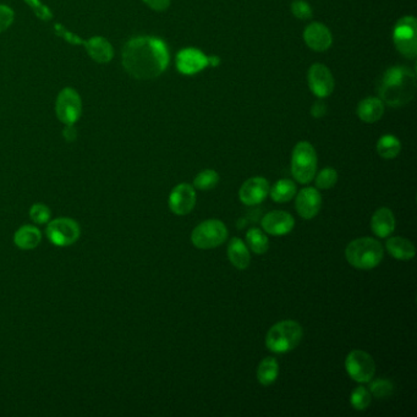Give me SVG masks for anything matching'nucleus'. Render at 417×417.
I'll use <instances>...</instances> for the list:
<instances>
[{
	"mask_svg": "<svg viewBox=\"0 0 417 417\" xmlns=\"http://www.w3.org/2000/svg\"><path fill=\"white\" fill-rule=\"evenodd\" d=\"M291 13L296 19L303 20V21L311 19L313 15L311 5L306 3L305 0H294L291 4Z\"/></svg>",
	"mask_w": 417,
	"mask_h": 417,
	"instance_id": "nucleus-32",
	"label": "nucleus"
},
{
	"mask_svg": "<svg viewBox=\"0 0 417 417\" xmlns=\"http://www.w3.org/2000/svg\"><path fill=\"white\" fill-rule=\"evenodd\" d=\"M15 20L14 10L8 5H0V34L9 29Z\"/></svg>",
	"mask_w": 417,
	"mask_h": 417,
	"instance_id": "nucleus-35",
	"label": "nucleus"
},
{
	"mask_svg": "<svg viewBox=\"0 0 417 417\" xmlns=\"http://www.w3.org/2000/svg\"><path fill=\"white\" fill-rule=\"evenodd\" d=\"M227 239V229L218 219L204 220L194 227L191 234V241L201 250L218 247Z\"/></svg>",
	"mask_w": 417,
	"mask_h": 417,
	"instance_id": "nucleus-6",
	"label": "nucleus"
},
{
	"mask_svg": "<svg viewBox=\"0 0 417 417\" xmlns=\"http://www.w3.org/2000/svg\"><path fill=\"white\" fill-rule=\"evenodd\" d=\"M279 375V364L274 357H265L257 370V380L262 385H270L274 383Z\"/></svg>",
	"mask_w": 417,
	"mask_h": 417,
	"instance_id": "nucleus-24",
	"label": "nucleus"
},
{
	"mask_svg": "<svg viewBox=\"0 0 417 417\" xmlns=\"http://www.w3.org/2000/svg\"><path fill=\"white\" fill-rule=\"evenodd\" d=\"M82 46L91 59L98 64H108L113 60L114 48L107 38L95 36L84 41Z\"/></svg>",
	"mask_w": 417,
	"mask_h": 417,
	"instance_id": "nucleus-18",
	"label": "nucleus"
},
{
	"mask_svg": "<svg viewBox=\"0 0 417 417\" xmlns=\"http://www.w3.org/2000/svg\"><path fill=\"white\" fill-rule=\"evenodd\" d=\"M378 92L384 105L393 108L408 105L416 93V75L406 67H390L380 80Z\"/></svg>",
	"mask_w": 417,
	"mask_h": 417,
	"instance_id": "nucleus-2",
	"label": "nucleus"
},
{
	"mask_svg": "<svg viewBox=\"0 0 417 417\" xmlns=\"http://www.w3.org/2000/svg\"><path fill=\"white\" fill-rule=\"evenodd\" d=\"M219 62H220V60H219L218 57H216V55H213V57H208V65H212V67H217Z\"/></svg>",
	"mask_w": 417,
	"mask_h": 417,
	"instance_id": "nucleus-40",
	"label": "nucleus"
},
{
	"mask_svg": "<svg viewBox=\"0 0 417 417\" xmlns=\"http://www.w3.org/2000/svg\"><path fill=\"white\" fill-rule=\"evenodd\" d=\"M402 150V145L398 138L393 135H384L377 143V152L384 159H393L398 157Z\"/></svg>",
	"mask_w": 417,
	"mask_h": 417,
	"instance_id": "nucleus-26",
	"label": "nucleus"
},
{
	"mask_svg": "<svg viewBox=\"0 0 417 417\" xmlns=\"http://www.w3.org/2000/svg\"><path fill=\"white\" fill-rule=\"evenodd\" d=\"M261 224L265 232L273 237H283L294 229L295 219L288 212L274 211L265 214Z\"/></svg>",
	"mask_w": 417,
	"mask_h": 417,
	"instance_id": "nucleus-15",
	"label": "nucleus"
},
{
	"mask_svg": "<svg viewBox=\"0 0 417 417\" xmlns=\"http://www.w3.org/2000/svg\"><path fill=\"white\" fill-rule=\"evenodd\" d=\"M393 41L400 54L413 59L417 54L416 20L405 16L399 20L393 31Z\"/></svg>",
	"mask_w": 417,
	"mask_h": 417,
	"instance_id": "nucleus-8",
	"label": "nucleus"
},
{
	"mask_svg": "<svg viewBox=\"0 0 417 417\" xmlns=\"http://www.w3.org/2000/svg\"><path fill=\"white\" fill-rule=\"evenodd\" d=\"M207 67L208 57L199 49L186 48L176 55V67L184 75H194Z\"/></svg>",
	"mask_w": 417,
	"mask_h": 417,
	"instance_id": "nucleus-14",
	"label": "nucleus"
},
{
	"mask_svg": "<svg viewBox=\"0 0 417 417\" xmlns=\"http://www.w3.org/2000/svg\"><path fill=\"white\" fill-rule=\"evenodd\" d=\"M321 206H322V197L317 189L315 187H305L301 190L295 202L296 211L300 217L303 219L315 218L319 213Z\"/></svg>",
	"mask_w": 417,
	"mask_h": 417,
	"instance_id": "nucleus-16",
	"label": "nucleus"
},
{
	"mask_svg": "<svg viewBox=\"0 0 417 417\" xmlns=\"http://www.w3.org/2000/svg\"><path fill=\"white\" fill-rule=\"evenodd\" d=\"M143 1L147 5L148 8L158 13L166 11L171 6V0H143Z\"/></svg>",
	"mask_w": 417,
	"mask_h": 417,
	"instance_id": "nucleus-37",
	"label": "nucleus"
},
{
	"mask_svg": "<svg viewBox=\"0 0 417 417\" xmlns=\"http://www.w3.org/2000/svg\"><path fill=\"white\" fill-rule=\"evenodd\" d=\"M303 39L315 52H326L332 46L333 37L327 26L319 22L308 25L303 32Z\"/></svg>",
	"mask_w": 417,
	"mask_h": 417,
	"instance_id": "nucleus-17",
	"label": "nucleus"
},
{
	"mask_svg": "<svg viewBox=\"0 0 417 417\" xmlns=\"http://www.w3.org/2000/svg\"><path fill=\"white\" fill-rule=\"evenodd\" d=\"M25 3L29 5V9L34 11L38 19L42 21H49L53 19L52 10L49 9L47 5L43 4L41 0H25Z\"/></svg>",
	"mask_w": 417,
	"mask_h": 417,
	"instance_id": "nucleus-33",
	"label": "nucleus"
},
{
	"mask_svg": "<svg viewBox=\"0 0 417 417\" xmlns=\"http://www.w3.org/2000/svg\"><path fill=\"white\" fill-rule=\"evenodd\" d=\"M371 227L376 237H388L395 229V217L393 212L387 207H382L376 211L371 219Z\"/></svg>",
	"mask_w": 417,
	"mask_h": 417,
	"instance_id": "nucleus-19",
	"label": "nucleus"
},
{
	"mask_svg": "<svg viewBox=\"0 0 417 417\" xmlns=\"http://www.w3.org/2000/svg\"><path fill=\"white\" fill-rule=\"evenodd\" d=\"M303 337V329L295 321H282L270 328L265 336V346L275 354H286L299 345Z\"/></svg>",
	"mask_w": 417,
	"mask_h": 417,
	"instance_id": "nucleus-4",
	"label": "nucleus"
},
{
	"mask_svg": "<svg viewBox=\"0 0 417 417\" xmlns=\"http://www.w3.org/2000/svg\"><path fill=\"white\" fill-rule=\"evenodd\" d=\"M393 383L388 379H376L370 385L371 395L377 399L388 398L393 393Z\"/></svg>",
	"mask_w": 417,
	"mask_h": 417,
	"instance_id": "nucleus-30",
	"label": "nucleus"
},
{
	"mask_svg": "<svg viewBox=\"0 0 417 417\" xmlns=\"http://www.w3.org/2000/svg\"><path fill=\"white\" fill-rule=\"evenodd\" d=\"M54 29H55V34H59L60 37L64 38L67 42L72 43V44H82V43H84V41H82L81 38L72 34V32L67 31V29H64V26H62V25H55V26H54Z\"/></svg>",
	"mask_w": 417,
	"mask_h": 417,
	"instance_id": "nucleus-36",
	"label": "nucleus"
},
{
	"mask_svg": "<svg viewBox=\"0 0 417 417\" xmlns=\"http://www.w3.org/2000/svg\"><path fill=\"white\" fill-rule=\"evenodd\" d=\"M337 171L333 168H326L319 171V174L316 178V186L321 190L332 189L333 186L337 184Z\"/></svg>",
	"mask_w": 417,
	"mask_h": 417,
	"instance_id": "nucleus-31",
	"label": "nucleus"
},
{
	"mask_svg": "<svg viewBox=\"0 0 417 417\" xmlns=\"http://www.w3.org/2000/svg\"><path fill=\"white\" fill-rule=\"evenodd\" d=\"M227 257H229V261L232 262V265L240 270H246L251 261L249 249L239 237H232L229 241Z\"/></svg>",
	"mask_w": 417,
	"mask_h": 417,
	"instance_id": "nucleus-20",
	"label": "nucleus"
},
{
	"mask_svg": "<svg viewBox=\"0 0 417 417\" xmlns=\"http://www.w3.org/2000/svg\"><path fill=\"white\" fill-rule=\"evenodd\" d=\"M29 217L34 223H47L51 218V209L48 208L46 204H36L29 209Z\"/></svg>",
	"mask_w": 417,
	"mask_h": 417,
	"instance_id": "nucleus-34",
	"label": "nucleus"
},
{
	"mask_svg": "<svg viewBox=\"0 0 417 417\" xmlns=\"http://www.w3.org/2000/svg\"><path fill=\"white\" fill-rule=\"evenodd\" d=\"M371 400H372V398H371L370 390L364 385H360V387L354 389V392L351 393V405L357 411H364V410L369 408Z\"/></svg>",
	"mask_w": 417,
	"mask_h": 417,
	"instance_id": "nucleus-29",
	"label": "nucleus"
},
{
	"mask_svg": "<svg viewBox=\"0 0 417 417\" xmlns=\"http://www.w3.org/2000/svg\"><path fill=\"white\" fill-rule=\"evenodd\" d=\"M384 114V103L379 98H365L357 107V115L365 123L372 124L380 120Z\"/></svg>",
	"mask_w": 417,
	"mask_h": 417,
	"instance_id": "nucleus-21",
	"label": "nucleus"
},
{
	"mask_svg": "<svg viewBox=\"0 0 417 417\" xmlns=\"http://www.w3.org/2000/svg\"><path fill=\"white\" fill-rule=\"evenodd\" d=\"M219 176L217 171L213 169H207V171H201L199 176L194 178V186L196 189L212 190L218 185Z\"/></svg>",
	"mask_w": 417,
	"mask_h": 417,
	"instance_id": "nucleus-28",
	"label": "nucleus"
},
{
	"mask_svg": "<svg viewBox=\"0 0 417 417\" xmlns=\"http://www.w3.org/2000/svg\"><path fill=\"white\" fill-rule=\"evenodd\" d=\"M345 257L346 261L357 270H372L383 260V246L372 237H360L346 246Z\"/></svg>",
	"mask_w": 417,
	"mask_h": 417,
	"instance_id": "nucleus-3",
	"label": "nucleus"
},
{
	"mask_svg": "<svg viewBox=\"0 0 417 417\" xmlns=\"http://www.w3.org/2000/svg\"><path fill=\"white\" fill-rule=\"evenodd\" d=\"M270 183L261 176H255L242 184L239 190V199L246 206H255L265 201L270 194Z\"/></svg>",
	"mask_w": 417,
	"mask_h": 417,
	"instance_id": "nucleus-13",
	"label": "nucleus"
},
{
	"mask_svg": "<svg viewBox=\"0 0 417 417\" xmlns=\"http://www.w3.org/2000/svg\"><path fill=\"white\" fill-rule=\"evenodd\" d=\"M311 114H312L315 118L321 119L327 114V105L323 102L322 98L313 105L312 110H311Z\"/></svg>",
	"mask_w": 417,
	"mask_h": 417,
	"instance_id": "nucleus-38",
	"label": "nucleus"
},
{
	"mask_svg": "<svg viewBox=\"0 0 417 417\" xmlns=\"http://www.w3.org/2000/svg\"><path fill=\"white\" fill-rule=\"evenodd\" d=\"M196 204V192L190 184H179L171 190L169 208L176 216H186L192 212Z\"/></svg>",
	"mask_w": 417,
	"mask_h": 417,
	"instance_id": "nucleus-12",
	"label": "nucleus"
},
{
	"mask_svg": "<svg viewBox=\"0 0 417 417\" xmlns=\"http://www.w3.org/2000/svg\"><path fill=\"white\" fill-rule=\"evenodd\" d=\"M62 135L67 143H74L77 138V130L74 128V125H67V128L62 131Z\"/></svg>",
	"mask_w": 417,
	"mask_h": 417,
	"instance_id": "nucleus-39",
	"label": "nucleus"
},
{
	"mask_svg": "<svg viewBox=\"0 0 417 417\" xmlns=\"http://www.w3.org/2000/svg\"><path fill=\"white\" fill-rule=\"evenodd\" d=\"M41 240L42 234L32 225H25L15 232V245L21 250H34L41 244Z\"/></svg>",
	"mask_w": 417,
	"mask_h": 417,
	"instance_id": "nucleus-23",
	"label": "nucleus"
},
{
	"mask_svg": "<svg viewBox=\"0 0 417 417\" xmlns=\"http://www.w3.org/2000/svg\"><path fill=\"white\" fill-rule=\"evenodd\" d=\"M246 241L251 251L257 255H263L270 249V240L261 229L251 227L246 234Z\"/></svg>",
	"mask_w": 417,
	"mask_h": 417,
	"instance_id": "nucleus-27",
	"label": "nucleus"
},
{
	"mask_svg": "<svg viewBox=\"0 0 417 417\" xmlns=\"http://www.w3.org/2000/svg\"><path fill=\"white\" fill-rule=\"evenodd\" d=\"M80 225L74 219L58 218L47 227L48 239L57 246H70L80 237Z\"/></svg>",
	"mask_w": 417,
	"mask_h": 417,
	"instance_id": "nucleus-10",
	"label": "nucleus"
},
{
	"mask_svg": "<svg viewBox=\"0 0 417 417\" xmlns=\"http://www.w3.org/2000/svg\"><path fill=\"white\" fill-rule=\"evenodd\" d=\"M308 86L313 95L318 98H326L332 95L334 90V79L332 72H329L323 64H313L308 70Z\"/></svg>",
	"mask_w": 417,
	"mask_h": 417,
	"instance_id": "nucleus-11",
	"label": "nucleus"
},
{
	"mask_svg": "<svg viewBox=\"0 0 417 417\" xmlns=\"http://www.w3.org/2000/svg\"><path fill=\"white\" fill-rule=\"evenodd\" d=\"M317 171V153L312 145L301 141L295 146L291 156V173L300 184H308L313 180Z\"/></svg>",
	"mask_w": 417,
	"mask_h": 417,
	"instance_id": "nucleus-5",
	"label": "nucleus"
},
{
	"mask_svg": "<svg viewBox=\"0 0 417 417\" xmlns=\"http://www.w3.org/2000/svg\"><path fill=\"white\" fill-rule=\"evenodd\" d=\"M296 191L298 189L295 183L288 179H282L270 187V199L277 204H285V202H289L290 199H294Z\"/></svg>",
	"mask_w": 417,
	"mask_h": 417,
	"instance_id": "nucleus-25",
	"label": "nucleus"
},
{
	"mask_svg": "<svg viewBox=\"0 0 417 417\" xmlns=\"http://www.w3.org/2000/svg\"><path fill=\"white\" fill-rule=\"evenodd\" d=\"M169 51L161 38L138 36L125 43L121 53L123 67L136 80H153L169 65Z\"/></svg>",
	"mask_w": 417,
	"mask_h": 417,
	"instance_id": "nucleus-1",
	"label": "nucleus"
},
{
	"mask_svg": "<svg viewBox=\"0 0 417 417\" xmlns=\"http://www.w3.org/2000/svg\"><path fill=\"white\" fill-rule=\"evenodd\" d=\"M389 253L400 261H409L415 257V246L413 242L402 237H394L388 239L385 244Z\"/></svg>",
	"mask_w": 417,
	"mask_h": 417,
	"instance_id": "nucleus-22",
	"label": "nucleus"
},
{
	"mask_svg": "<svg viewBox=\"0 0 417 417\" xmlns=\"http://www.w3.org/2000/svg\"><path fill=\"white\" fill-rule=\"evenodd\" d=\"M55 113L64 125H75L82 114V100L75 88L65 87L57 97Z\"/></svg>",
	"mask_w": 417,
	"mask_h": 417,
	"instance_id": "nucleus-7",
	"label": "nucleus"
},
{
	"mask_svg": "<svg viewBox=\"0 0 417 417\" xmlns=\"http://www.w3.org/2000/svg\"><path fill=\"white\" fill-rule=\"evenodd\" d=\"M345 369L348 375L359 383H369L375 377V361L366 351H351L346 356Z\"/></svg>",
	"mask_w": 417,
	"mask_h": 417,
	"instance_id": "nucleus-9",
	"label": "nucleus"
}]
</instances>
